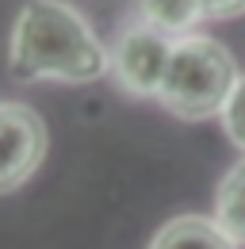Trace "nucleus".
Instances as JSON below:
<instances>
[{
  "instance_id": "1",
  "label": "nucleus",
  "mask_w": 245,
  "mask_h": 249,
  "mask_svg": "<svg viewBox=\"0 0 245 249\" xmlns=\"http://www.w3.org/2000/svg\"><path fill=\"white\" fill-rule=\"evenodd\" d=\"M8 69L23 85H92L111 73V58L69 0H27L8 35Z\"/></svg>"
},
{
  "instance_id": "2",
  "label": "nucleus",
  "mask_w": 245,
  "mask_h": 249,
  "mask_svg": "<svg viewBox=\"0 0 245 249\" xmlns=\"http://www.w3.org/2000/svg\"><path fill=\"white\" fill-rule=\"evenodd\" d=\"M238 77L242 73H238L234 54L218 38L188 35V38H176V46H173L157 104L169 115L188 119V123L211 119V115H222Z\"/></svg>"
},
{
  "instance_id": "3",
  "label": "nucleus",
  "mask_w": 245,
  "mask_h": 249,
  "mask_svg": "<svg viewBox=\"0 0 245 249\" xmlns=\"http://www.w3.org/2000/svg\"><path fill=\"white\" fill-rule=\"evenodd\" d=\"M173 46H176V38H169L165 31H157L150 23H142L138 16H130L119 27L115 42L107 46L115 85L126 96L157 100L165 69H169V58H173Z\"/></svg>"
},
{
  "instance_id": "4",
  "label": "nucleus",
  "mask_w": 245,
  "mask_h": 249,
  "mask_svg": "<svg viewBox=\"0 0 245 249\" xmlns=\"http://www.w3.org/2000/svg\"><path fill=\"white\" fill-rule=\"evenodd\" d=\"M46 146H50V134L42 115L27 104L0 100V196L23 188L38 173Z\"/></svg>"
},
{
  "instance_id": "5",
  "label": "nucleus",
  "mask_w": 245,
  "mask_h": 249,
  "mask_svg": "<svg viewBox=\"0 0 245 249\" xmlns=\"http://www.w3.org/2000/svg\"><path fill=\"white\" fill-rule=\"evenodd\" d=\"M150 249H242V246H238L214 218H207V215H176L153 234Z\"/></svg>"
},
{
  "instance_id": "6",
  "label": "nucleus",
  "mask_w": 245,
  "mask_h": 249,
  "mask_svg": "<svg viewBox=\"0 0 245 249\" xmlns=\"http://www.w3.org/2000/svg\"><path fill=\"white\" fill-rule=\"evenodd\" d=\"M134 16L157 31H165L169 38H188L199 19H207L199 0H138Z\"/></svg>"
},
{
  "instance_id": "7",
  "label": "nucleus",
  "mask_w": 245,
  "mask_h": 249,
  "mask_svg": "<svg viewBox=\"0 0 245 249\" xmlns=\"http://www.w3.org/2000/svg\"><path fill=\"white\" fill-rule=\"evenodd\" d=\"M214 222L245 246V157L226 169V177L214 188Z\"/></svg>"
},
{
  "instance_id": "8",
  "label": "nucleus",
  "mask_w": 245,
  "mask_h": 249,
  "mask_svg": "<svg viewBox=\"0 0 245 249\" xmlns=\"http://www.w3.org/2000/svg\"><path fill=\"white\" fill-rule=\"evenodd\" d=\"M222 130H226V138L245 150V77H238V85H234V92L226 100V107H222Z\"/></svg>"
},
{
  "instance_id": "9",
  "label": "nucleus",
  "mask_w": 245,
  "mask_h": 249,
  "mask_svg": "<svg viewBox=\"0 0 245 249\" xmlns=\"http://www.w3.org/2000/svg\"><path fill=\"white\" fill-rule=\"evenodd\" d=\"M207 19H238L245 16V0H199Z\"/></svg>"
}]
</instances>
